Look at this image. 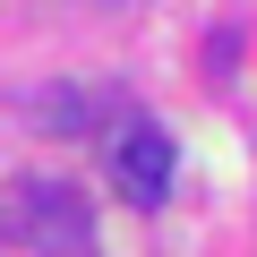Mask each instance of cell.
Returning a JSON list of instances; mask_svg holds the SVG:
<instances>
[{
	"mask_svg": "<svg viewBox=\"0 0 257 257\" xmlns=\"http://www.w3.org/2000/svg\"><path fill=\"white\" fill-rule=\"evenodd\" d=\"M18 240L43 248V257H86V248H94L86 189H69V180H26V189H18Z\"/></svg>",
	"mask_w": 257,
	"mask_h": 257,
	"instance_id": "cell-1",
	"label": "cell"
},
{
	"mask_svg": "<svg viewBox=\"0 0 257 257\" xmlns=\"http://www.w3.org/2000/svg\"><path fill=\"white\" fill-rule=\"evenodd\" d=\"M172 172H180L172 128H163V120H128L120 146H111V180H120V197H128V206H163V197H172Z\"/></svg>",
	"mask_w": 257,
	"mask_h": 257,
	"instance_id": "cell-2",
	"label": "cell"
}]
</instances>
